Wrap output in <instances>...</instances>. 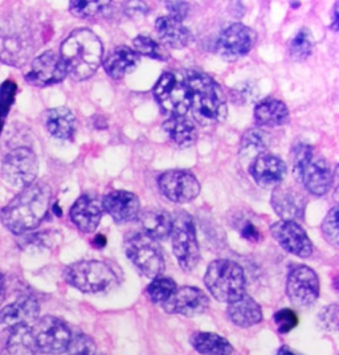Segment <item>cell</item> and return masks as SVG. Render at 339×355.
Masks as SVG:
<instances>
[{
	"instance_id": "6da1fadb",
	"label": "cell",
	"mask_w": 339,
	"mask_h": 355,
	"mask_svg": "<svg viewBox=\"0 0 339 355\" xmlns=\"http://www.w3.org/2000/svg\"><path fill=\"white\" fill-rule=\"evenodd\" d=\"M52 191L48 183L33 182L1 209V223L15 235L37 228L44 220Z\"/></svg>"
},
{
	"instance_id": "7a4b0ae2",
	"label": "cell",
	"mask_w": 339,
	"mask_h": 355,
	"mask_svg": "<svg viewBox=\"0 0 339 355\" xmlns=\"http://www.w3.org/2000/svg\"><path fill=\"white\" fill-rule=\"evenodd\" d=\"M103 48L100 37L87 28L74 30L61 44L60 58L67 76L74 81L88 80L97 72L103 61Z\"/></svg>"
},
{
	"instance_id": "3957f363",
	"label": "cell",
	"mask_w": 339,
	"mask_h": 355,
	"mask_svg": "<svg viewBox=\"0 0 339 355\" xmlns=\"http://www.w3.org/2000/svg\"><path fill=\"white\" fill-rule=\"evenodd\" d=\"M192 116L202 126H214L227 119V100L220 85L208 74L190 72L186 76Z\"/></svg>"
},
{
	"instance_id": "277c9868",
	"label": "cell",
	"mask_w": 339,
	"mask_h": 355,
	"mask_svg": "<svg viewBox=\"0 0 339 355\" xmlns=\"http://www.w3.org/2000/svg\"><path fill=\"white\" fill-rule=\"evenodd\" d=\"M293 174L295 180L315 196L327 193L333 183L330 163L315 155L314 148L305 144H299L293 151Z\"/></svg>"
},
{
	"instance_id": "5b68a950",
	"label": "cell",
	"mask_w": 339,
	"mask_h": 355,
	"mask_svg": "<svg viewBox=\"0 0 339 355\" xmlns=\"http://www.w3.org/2000/svg\"><path fill=\"white\" fill-rule=\"evenodd\" d=\"M33 49L28 26L17 16H3L0 19V61L12 67H23Z\"/></svg>"
},
{
	"instance_id": "8992f818",
	"label": "cell",
	"mask_w": 339,
	"mask_h": 355,
	"mask_svg": "<svg viewBox=\"0 0 339 355\" xmlns=\"http://www.w3.org/2000/svg\"><path fill=\"white\" fill-rule=\"evenodd\" d=\"M205 284L209 293L220 302H235L245 295L243 268L231 260H215L207 268Z\"/></svg>"
},
{
	"instance_id": "52a82bcc",
	"label": "cell",
	"mask_w": 339,
	"mask_h": 355,
	"mask_svg": "<svg viewBox=\"0 0 339 355\" xmlns=\"http://www.w3.org/2000/svg\"><path fill=\"white\" fill-rule=\"evenodd\" d=\"M64 279L84 293H103L117 284V273L103 261L82 260L67 266Z\"/></svg>"
},
{
	"instance_id": "ba28073f",
	"label": "cell",
	"mask_w": 339,
	"mask_h": 355,
	"mask_svg": "<svg viewBox=\"0 0 339 355\" xmlns=\"http://www.w3.org/2000/svg\"><path fill=\"white\" fill-rule=\"evenodd\" d=\"M125 253L145 277L155 279L161 276L164 259L157 240L141 231H134L125 239Z\"/></svg>"
},
{
	"instance_id": "9c48e42d",
	"label": "cell",
	"mask_w": 339,
	"mask_h": 355,
	"mask_svg": "<svg viewBox=\"0 0 339 355\" xmlns=\"http://www.w3.org/2000/svg\"><path fill=\"white\" fill-rule=\"evenodd\" d=\"M170 236L179 266L183 270L191 272L200 260V248L191 215L183 211L177 212V216L173 219Z\"/></svg>"
},
{
	"instance_id": "30bf717a",
	"label": "cell",
	"mask_w": 339,
	"mask_h": 355,
	"mask_svg": "<svg viewBox=\"0 0 339 355\" xmlns=\"http://www.w3.org/2000/svg\"><path fill=\"white\" fill-rule=\"evenodd\" d=\"M154 97L170 117L186 116L191 98L186 77L174 72L163 73L154 87Z\"/></svg>"
},
{
	"instance_id": "8fae6325",
	"label": "cell",
	"mask_w": 339,
	"mask_h": 355,
	"mask_svg": "<svg viewBox=\"0 0 339 355\" xmlns=\"http://www.w3.org/2000/svg\"><path fill=\"white\" fill-rule=\"evenodd\" d=\"M37 171V157L28 148H17L10 151L1 164V175L16 189H26L36 182Z\"/></svg>"
},
{
	"instance_id": "7c38bea8",
	"label": "cell",
	"mask_w": 339,
	"mask_h": 355,
	"mask_svg": "<svg viewBox=\"0 0 339 355\" xmlns=\"http://www.w3.org/2000/svg\"><path fill=\"white\" fill-rule=\"evenodd\" d=\"M37 350L44 354H61L72 340L69 327L56 317H44L32 329Z\"/></svg>"
},
{
	"instance_id": "4fadbf2b",
	"label": "cell",
	"mask_w": 339,
	"mask_h": 355,
	"mask_svg": "<svg viewBox=\"0 0 339 355\" xmlns=\"http://www.w3.org/2000/svg\"><path fill=\"white\" fill-rule=\"evenodd\" d=\"M257 42V33L251 27L235 23L223 31L216 42V51L227 61H236L247 56Z\"/></svg>"
},
{
	"instance_id": "5bb4252c",
	"label": "cell",
	"mask_w": 339,
	"mask_h": 355,
	"mask_svg": "<svg viewBox=\"0 0 339 355\" xmlns=\"http://www.w3.org/2000/svg\"><path fill=\"white\" fill-rule=\"evenodd\" d=\"M286 295L297 306H310L320 296V280L309 266H295L286 280Z\"/></svg>"
},
{
	"instance_id": "9a60e30c",
	"label": "cell",
	"mask_w": 339,
	"mask_h": 355,
	"mask_svg": "<svg viewBox=\"0 0 339 355\" xmlns=\"http://www.w3.org/2000/svg\"><path fill=\"white\" fill-rule=\"evenodd\" d=\"M158 186L163 195L174 203H190L199 193L200 184L191 171L168 170L158 178Z\"/></svg>"
},
{
	"instance_id": "2e32d148",
	"label": "cell",
	"mask_w": 339,
	"mask_h": 355,
	"mask_svg": "<svg viewBox=\"0 0 339 355\" xmlns=\"http://www.w3.org/2000/svg\"><path fill=\"white\" fill-rule=\"evenodd\" d=\"M67 77L62 60L53 51H46L32 61L26 81L37 88L59 84Z\"/></svg>"
},
{
	"instance_id": "e0dca14e",
	"label": "cell",
	"mask_w": 339,
	"mask_h": 355,
	"mask_svg": "<svg viewBox=\"0 0 339 355\" xmlns=\"http://www.w3.org/2000/svg\"><path fill=\"white\" fill-rule=\"evenodd\" d=\"M270 234L285 251L304 259L311 256L313 243L298 223L289 220L273 223L270 225Z\"/></svg>"
},
{
	"instance_id": "ac0fdd59",
	"label": "cell",
	"mask_w": 339,
	"mask_h": 355,
	"mask_svg": "<svg viewBox=\"0 0 339 355\" xmlns=\"http://www.w3.org/2000/svg\"><path fill=\"white\" fill-rule=\"evenodd\" d=\"M209 300L203 291L195 286L177 288L171 297L163 304V309L171 314L195 317L207 311Z\"/></svg>"
},
{
	"instance_id": "d6986e66",
	"label": "cell",
	"mask_w": 339,
	"mask_h": 355,
	"mask_svg": "<svg viewBox=\"0 0 339 355\" xmlns=\"http://www.w3.org/2000/svg\"><path fill=\"white\" fill-rule=\"evenodd\" d=\"M270 203L275 212L280 216L281 220L295 222L298 219H302L305 215L306 199L304 193L293 186H276L272 193Z\"/></svg>"
},
{
	"instance_id": "ffe728a7",
	"label": "cell",
	"mask_w": 339,
	"mask_h": 355,
	"mask_svg": "<svg viewBox=\"0 0 339 355\" xmlns=\"http://www.w3.org/2000/svg\"><path fill=\"white\" fill-rule=\"evenodd\" d=\"M103 212V200L96 195L85 193L76 200L69 216L77 230L84 234H92L98 228Z\"/></svg>"
},
{
	"instance_id": "44dd1931",
	"label": "cell",
	"mask_w": 339,
	"mask_h": 355,
	"mask_svg": "<svg viewBox=\"0 0 339 355\" xmlns=\"http://www.w3.org/2000/svg\"><path fill=\"white\" fill-rule=\"evenodd\" d=\"M250 173L261 187L279 186L286 177V164L279 157L263 153L252 161Z\"/></svg>"
},
{
	"instance_id": "7402d4cb",
	"label": "cell",
	"mask_w": 339,
	"mask_h": 355,
	"mask_svg": "<svg viewBox=\"0 0 339 355\" xmlns=\"http://www.w3.org/2000/svg\"><path fill=\"white\" fill-rule=\"evenodd\" d=\"M103 211L119 224L133 222L139 215V199L129 191H113L103 199Z\"/></svg>"
},
{
	"instance_id": "603a6c76",
	"label": "cell",
	"mask_w": 339,
	"mask_h": 355,
	"mask_svg": "<svg viewBox=\"0 0 339 355\" xmlns=\"http://www.w3.org/2000/svg\"><path fill=\"white\" fill-rule=\"evenodd\" d=\"M40 305L35 297L24 296L0 311V325H30L39 317Z\"/></svg>"
},
{
	"instance_id": "cb8c5ba5",
	"label": "cell",
	"mask_w": 339,
	"mask_h": 355,
	"mask_svg": "<svg viewBox=\"0 0 339 355\" xmlns=\"http://www.w3.org/2000/svg\"><path fill=\"white\" fill-rule=\"evenodd\" d=\"M253 117L257 126L269 129L286 125L290 119V113L286 104L277 98L269 97L256 105Z\"/></svg>"
},
{
	"instance_id": "d4e9b609",
	"label": "cell",
	"mask_w": 339,
	"mask_h": 355,
	"mask_svg": "<svg viewBox=\"0 0 339 355\" xmlns=\"http://www.w3.org/2000/svg\"><path fill=\"white\" fill-rule=\"evenodd\" d=\"M138 223L141 225V232L159 241L166 240L171 235L173 218L168 212L161 208H148L138 215Z\"/></svg>"
},
{
	"instance_id": "484cf974",
	"label": "cell",
	"mask_w": 339,
	"mask_h": 355,
	"mask_svg": "<svg viewBox=\"0 0 339 355\" xmlns=\"http://www.w3.org/2000/svg\"><path fill=\"white\" fill-rule=\"evenodd\" d=\"M155 31L163 43L174 49L189 46L193 39L191 31L171 16L158 17L155 21Z\"/></svg>"
},
{
	"instance_id": "4316f807",
	"label": "cell",
	"mask_w": 339,
	"mask_h": 355,
	"mask_svg": "<svg viewBox=\"0 0 339 355\" xmlns=\"http://www.w3.org/2000/svg\"><path fill=\"white\" fill-rule=\"evenodd\" d=\"M139 64V56L133 48L121 45L113 49L103 62L105 72L114 80H121L132 73Z\"/></svg>"
},
{
	"instance_id": "83f0119b",
	"label": "cell",
	"mask_w": 339,
	"mask_h": 355,
	"mask_svg": "<svg viewBox=\"0 0 339 355\" xmlns=\"http://www.w3.org/2000/svg\"><path fill=\"white\" fill-rule=\"evenodd\" d=\"M39 350L30 325L10 327L1 355H37Z\"/></svg>"
},
{
	"instance_id": "f1b7e54d",
	"label": "cell",
	"mask_w": 339,
	"mask_h": 355,
	"mask_svg": "<svg viewBox=\"0 0 339 355\" xmlns=\"http://www.w3.org/2000/svg\"><path fill=\"white\" fill-rule=\"evenodd\" d=\"M227 313L229 320L240 327H251L260 324L263 320L260 305L247 295L238 298L235 302L228 304Z\"/></svg>"
},
{
	"instance_id": "f546056e",
	"label": "cell",
	"mask_w": 339,
	"mask_h": 355,
	"mask_svg": "<svg viewBox=\"0 0 339 355\" xmlns=\"http://www.w3.org/2000/svg\"><path fill=\"white\" fill-rule=\"evenodd\" d=\"M44 123L51 135L67 141L74 135L77 119L68 107H53L45 113Z\"/></svg>"
},
{
	"instance_id": "4dcf8cb0",
	"label": "cell",
	"mask_w": 339,
	"mask_h": 355,
	"mask_svg": "<svg viewBox=\"0 0 339 355\" xmlns=\"http://www.w3.org/2000/svg\"><path fill=\"white\" fill-rule=\"evenodd\" d=\"M163 130L179 148H190L198 139V130L184 116L170 117L163 123Z\"/></svg>"
},
{
	"instance_id": "1f68e13d",
	"label": "cell",
	"mask_w": 339,
	"mask_h": 355,
	"mask_svg": "<svg viewBox=\"0 0 339 355\" xmlns=\"http://www.w3.org/2000/svg\"><path fill=\"white\" fill-rule=\"evenodd\" d=\"M193 349L202 355H231L234 353L232 345L215 333L196 331L192 334Z\"/></svg>"
},
{
	"instance_id": "d6a6232c",
	"label": "cell",
	"mask_w": 339,
	"mask_h": 355,
	"mask_svg": "<svg viewBox=\"0 0 339 355\" xmlns=\"http://www.w3.org/2000/svg\"><path fill=\"white\" fill-rule=\"evenodd\" d=\"M313 51V37L308 28L298 31L289 43V55L295 61L308 59Z\"/></svg>"
},
{
	"instance_id": "836d02e7",
	"label": "cell",
	"mask_w": 339,
	"mask_h": 355,
	"mask_svg": "<svg viewBox=\"0 0 339 355\" xmlns=\"http://www.w3.org/2000/svg\"><path fill=\"white\" fill-rule=\"evenodd\" d=\"M177 284L173 279L158 276L148 286V296L154 304L163 305L175 292Z\"/></svg>"
},
{
	"instance_id": "e575fe53",
	"label": "cell",
	"mask_w": 339,
	"mask_h": 355,
	"mask_svg": "<svg viewBox=\"0 0 339 355\" xmlns=\"http://www.w3.org/2000/svg\"><path fill=\"white\" fill-rule=\"evenodd\" d=\"M268 148L266 144V134L263 133L260 129H250L247 133L243 135L241 138V154L244 157L248 155H254V158L263 153H266Z\"/></svg>"
},
{
	"instance_id": "d590c367",
	"label": "cell",
	"mask_w": 339,
	"mask_h": 355,
	"mask_svg": "<svg viewBox=\"0 0 339 355\" xmlns=\"http://www.w3.org/2000/svg\"><path fill=\"white\" fill-rule=\"evenodd\" d=\"M134 51L138 56H146L150 59L166 60L167 53L164 52L162 45L158 44L148 36L139 35L133 40Z\"/></svg>"
},
{
	"instance_id": "8d00e7d4",
	"label": "cell",
	"mask_w": 339,
	"mask_h": 355,
	"mask_svg": "<svg viewBox=\"0 0 339 355\" xmlns=\"http://www.w3.org/2000/svg\"><path fill=\"white\" fill-rule=\"evenodd\" d=\"M109 3L103 0H72L69 1V11L77 17L88 19L100 14Z\"/></svg>"
},
{
	"instance_id": "74e56055",
	"label": "cell",
	"mask_w": 339,
	"mask_h": 355,
	"mask_svg": "<svg viewBox=\"0 0 339 355\" xmlns=\"http://www.w3.org/2000/svg\"><path fill=\"white\" fill-rule=\"evenodd\" d=\"M232 227L237 230V232L241 235L243 239H247L253 243H257L263 239V234L260 232V228L252 222L251 218H248V215H245V214L234 215Z\"/></svg>"
},
{
	"instance_id": "f35d334b",
	"label": "cell",
	"mask_w": 339,
	"mask_h": 355,
	"mask_svg": "<svg viewBox=\"0 0 339 355\" xmlns=\"http://www.w3.org/2000/svg\"><path fill=\"white\" fill-rule=\"evenodd\" d=\"M321 230H322L324 240L329 244H331L334 248H338V208L334 207L331 211H329V214L326 215L322 222Z\"/></svg>"
},
{
	"instance_id": "ab89813d",
	"label": "cell",
	"mask_w": 339,
	"mask_h": 355,
	"mask_svg": "<svg viewBox=\"0 0 339 355\" xmlns=\"http://www.w3.org/2000/svg\"><path fill=\"white\" fill-rule=\"evenodd\" d=\"M68 355H96V346L93 340L84 334L72 336L68 346Z\"/></svg>"
},
{
	"instance_id": "60d3db41",
	"label": "cell",
	"mask_w": 339,
	"mask_h": 355,
	"mask_svg": "<svg viewBox=\"0 0 339 355\" xmlns=\"http://www.w3.org/2000/svg\"><path fill=\"white\" fill-rule=\"evenodd\" d=\"M273 320L281 334L289 333L298 325V317L292 309H281L275 314Z\"/></svg>"
},
{
	"instance_id": "b9f144b4",
	"label": "cell",
	"mask_w": 339,
	"mask_h": 355,
	"mask_svg": "<svg viewBox=\"0 0 339 355\" xmlns=\"http://www.w3.org/2000/svg\"><path fill=\"white\" fill-rule=\"evenodd\" d=\"M318 320L326 331L336 333L338 329V306L330 305L324 308V311H321Z\"/></svg>"
},
{
	"instance_id": "7bdbcfd3",
	"label": "cell",
	"mask_w": 339,
	"mask_h": 355,
	"mask_svg": "<svg viewBox=\"0 0 339 355\" xmlns=\"http://www.w3.org/2000/svg\"><path fill=\"white\" fill-rule=\"evenodd\" d=\"M15 93L16 85L11 81H7L0 87V117L7 116L10 106L14 103Z\"/></svg>"
},
{
	"instance_id": "ee69618b",
	"label": "cell",
	"mask_w": 339,
	"mask_h": 355,
	"mask_svg": "<svg viewBox=\"0 0 339 355\" xmlns=\"http://www.w3.org/2000/svg\"><path fill=\"white\" fill-rule=\"evenodd\" d=\"M166 7L171 17L177 21H182L187 16L190 10V6L187 1H166Z\"/></svg>"
},
{
	"instance_id": "f6af8a7d",
	"label": "cell",
	"mask_w": 339,
	"mask_h": 355,
	"mask_svg": "<svg viewBox=\"0 0 339 355\" xmlns=\"http://www.w3.org/2000/svg\"><path fill=\"white\" fill-rule=\"evenodd\" d=\"M333 30L338 31V4H336L334 7V12H333V24H331Z\"/></svg>"
},
{
	"instance_id": "bcb514c9",
	"label": "cell",
	"mask_w": 339,
	"mask_h": 355,
	"mask_svg": "<svg viewBox=\"0 0 339 355\" xmlns=\"http://www.w3.org/2000/svg\"><path fill=\"white\" fill-rule=\"evenodd\" d=\"M105 244H106V239H105L103 235H97L96 239H94V248H96V247H97V248H103Z\"/></svg>"
},
{
	"instance_id": "7dc6e473",
	"label": "cell",
	"mask_w": 339,
	"mask_h": 355,
	"mask_svg": "<svg viewBox=\"0 0 339 355\" xmlns=\"http://www.w3.org/2000/svg\"><path fill=\"white\" fill-rule=\"evenodd\" d=\"M4 296H6V285H4V277H3V275H0V304L3 302Z\"/></svg>"
},
{
	"instance_id": "c3c4849f",
	"label": "cell",
	"mask_w": 339,
	"mask_h": 355,
	"mask_svg": "<svg viewBox=\"0 0 339 355\" xmlns=\"http://www.w3.org/2000/svg\"><path fill=\"white\" fill-rule=\"evenodd\" d=\"M276 355H299L297 354L295 352H293L292 349H289V347H286V346H284V347H281L279 349V352L276 353Z\"/></svg>"
}]
</instances>
